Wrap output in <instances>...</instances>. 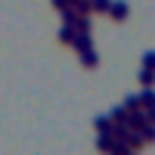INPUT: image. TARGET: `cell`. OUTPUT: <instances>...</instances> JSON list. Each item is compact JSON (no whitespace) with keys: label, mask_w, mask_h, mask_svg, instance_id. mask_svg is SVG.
Here are the masks:
<instances>
[{"label":"cell","mask_w":155,"mask_h":155,"mask_svg":"<svg viewBox=\"0 0 155 155\" xmlns=\"http://www.w3.org/2000/svg\"><path fill=\"white\" fill-rule=\"evenodd\" d=\"M140 101H143V110L155 107V91H152V85H146V88L140 91Z\"/></svg>","instance_id":"6da1fadb"},{"label":"cell","mask_w":155,"mask_h":155,"mask_svg":"<svg viewBox=\"0 0 155 155\" xmlns=\"http://www.w3.org/2000/svg\"><path fill=\"white\" fill-rule=\"evenodd\" d=\"M140 82H143V85H155V70H152V67H143V70H140Z\"/></svg>","instance_id":"7a4b0ae2"},{"label":"cell","mask_w":155,"mask_h":155,"mask_svg":"<svg viewBox=\"0 0 155 155\" xmlns=\"http://www.w3.org/2000/svg\"><path fill=\"white\" fill-rule=\"evenodd\" d=\"M110 12H113V18H128V3H113Z\"/></svg>","instance_id":"3957f363"},{"label":"cell","mask_w":155,"mask_h":155,"mask_svg":"<svg viewBox=\"0 0 155 155\" xmlns=\"http://www.w3.org/2000/svg\"><path fill=\"white\" fill-rule=\"evenodd\" d=\"M82 64H85V67H94V64H97V52L85 49V52H82Z\"/></svg>","instance_id":"277c9868"},{"label":"cell","mask_w":155,"mask_h":155,"mask_svg":"<svg viewBox=\"0 0 155 155\" xmlns=\"http://www.w3.org/2000/svg\"><path fill=\"white\" fill-rule=\"evenodd\" d=\"M143 140L146 143H155V122L152 125H143Z\"/></svg>","instance_id":"5b68a950"},{"label":"cell","mask_w":155,"mask_h":155,"mask_svg":"<svg viewBox=\"0 0 155 155\" xmlns=\"http://www.w3.org/2000/svg\"><path fill=\"white\" fill-rule=\"evenodd\" d=\"M143 67H152L155 70V52H146L143 55Z\"/></svg>","instance_id":"8992f818"},{"label":"cell","mask_w":155,"mask_h":155,"mask_svg":"<svg viewBox=\"0 0 155 155\" xmlns=\"http://www.w3.org/2000/svg\"><path fill=\"white\" fill-rule=\"evenodd\" d=\"M94 6H97V12H104V9H110L113 3H110V0H94Z\"/></svg>","instance_id":"52a82bcc"}]
</instances>
